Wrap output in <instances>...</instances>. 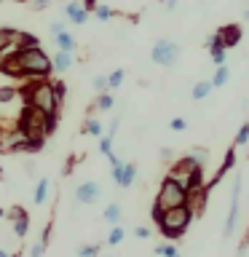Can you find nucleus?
<instances>
[{"label":"nucleus","instance_id":"nucleus-25","mask_svg":"<svg viewBox=\"0 0 249 257\" xmlns=\"http://www.w3.org/2000/svg\"><path fill=\"white\" fill-rule=\"evenodd\" d=\"M120 214H123V209H120V204H107V209H104V222L110 225H118L120 222Z\"/></svg>","mask_w":249,"mask_h":257},{"label":"nucleus","instance_id":"nucleus-16","mask_svg":"<svg viewBox=\"0 0 249 257\" xmlns=\"http://www.w3.org/2000/svg\"><path fill=\"white\" fill-rule=\"evenodd\" d=\"M134 180H137V164H123V166H120V177H118L115 185H120V188H132Z\"/></svg>","mask_w":249,"mask_h":257},{"label":"nucleus","instance_id":"nucleus-13","mask_svg":"<svg viewBox=\"0 0 249 257\" xmlns=\"http://www.w3.org/2000/svg\"><path fill=\"white\" fill-rule=\"evenodd\" d=\"M64 16H67L72 24H86L88 22V11L83 8V3H78V0H72V3L64 6Z\"/></svg>","mask_w":249,"mask_h":257},{"label":"nucleus","instance_id":"nucleus-53","mask_svg":"<svg viewBox=\"0 0 249 257\" xmlns=\"http://www.w3.org/2000/svg\"><path fill=\"white\" fill-rule=\"evenodd\" d=\"M0 62H3V56H0Z\"/></svg>","mask_w":249,"mask_h":257},{"label":"nucleus","instance_id":"nucleus-20","mask_svg":"<svg viewBox=\"0 0 249 257\" xmlns=\"http://www.w3.org/2000/svg\"><path fill=\"white\" fill-rule=\"evenodd\" d=\"M35 46H40V38L38 35L16 30V48H35Z\"/></svg>","mask_w":249,"mask_h":257},{"label":"nucleus","instance_id":"nucleus-7","mask_svg":"<svg viewBox=\"0 0 249 257\" xmlns=\"http://www.w3.org/2000/svg\"><path fill=\"white\" fill-rule=\"evenodd\" d=\"M238 204H241V174H236L233 180V190H230V212H228V220H225V228H222V236L230 238L236 233V225H238Z\"/></svg>","mask_w":249,"mask_h":257},{"label":"nucleus","instance_id":"nucleus-11","mask_svg":"<svg viewBox=\"0 0 249 257\" xmlns=\"http://www.w3.org/2000/svg\"><path fill=\"white\" fill-rule=\"evenodd\" d=\"M217 35H220V43L225 48H236L241 43V38H244V30H241V24H222L217 30Z\"/></svg>","mask_w":249,"mask_h":257},{"label":"nucleus","instance_id":"nucleus-14","mask_svg":"<svg viewBox=\"0 0 249 257\" xmlns=\"http://www.w3.org/2000/svg\"><path fill=\"white\" fill-rule=\"evenodd\" d=\"M51 64H54V72H67L72 64H75V56H72V51H56L51 56Z\"/></svg>","mask_w":249,"mask_h":257},{"label":"nucleus","instance_id":"nucleus-2","mask_svg":"<svg viewBox=\"0 0 249 257\" xmlns=\"http://www.w3.org/2000/svg\"><path fill=\"white\" fill-rule=\"evenodd\" d=\"M19 96L24 99V104H32V107H38V110L48 112V115L59 118L62 104L56 102L51 80H48V78H30V80H24V86H19Z\"/></svg>","mask_w":249,"mask_h":257},{"label":"nucleus","instance_id":"nucleus-47","mask_svg":"<svg viewBox=\"0 0 249 257\" xmlns=\"http://www.w3.org/2000/svg\"><path fill=\"white\" fill-rule=\"evenodd\" d=\"M177 3H180V0H164V8H166V11H174Z\"/></svg>","mask_w":249,"mask_h":257},{"label":"nucleus","instance_id":"nucleus-37","mask_svg":"<svg viewBox=\"0 0 249 257\" xmlns=\"http://www.w3.org/2000/svg\"><path fill=\"white\" fill-rule=\"evenodd\" d=\"M190 156L196 158L198 164H204V166H206V161H209V150H206V148H193V153H190Z\"/></svg>","mask_w":249,"mask_h":257},{"label":"nucleus","instance_id":"nucleus-18","mask_svg":"<svg viewBox=\"0 0 249 257\" xmlns=\"http://www.w3.org/2000/svg\"><path fill=\"white\" fill-rule=\"evenodd\" d=\"M48 190H51V182H48L46 177H40L38 185H35V196H32V201H35V206H43V204H46Z\"/></svg>","mask_w":249,"mask_h":257},{"label":"nucleus","instance_id":"nucleus-17","mask_svg":"<svg viewBox=\"0 0 249 257\" xmlns=\"http://www.w3.org/2000/svg\"><path fill=\"white\" fill-rule=\"evenodd\" d=\"M204 169H206V166H196L188 177H185V180H182L185 190H193V188H198V185H204V174H206Z\"/></svg>","mask_w":249,"mask_h":257},{"label":"nucleus","instance_id":"nucleus-38","mask_svg":"<svg viewBox=\"0 0 249 257\" xmlns=\"http://www.w3.org/2000/svg\"><path fill=\"white\" fill-rule=\"evenodd\" d=\"M51 230H54V220L43 228V233H40V244H43L46 249H48V244H51Z\"/></svg>","mask_w":249,"mask_h":257},{"label":"nucleus","instance_id":"nucleus-30","mask_svg":"<svg viewBox=\"0 0 249 257\" xmlns=\"http://www.w3.org/2000/svg\"><path fill=\"white\" fill-rule=\"evenodd\" d=\"M94 16H96L99 22H110L112 16H118V11H112L110 6H102V3H99V6L94 8Z\"/></svg>","mask_w":249,"mask_h":257},{"label":"nucleus","instance_id":"nucleus-3","mask_svg":"<svg viewBox=\"0 0 249 257\" xmlns=\"http://www.w3.org/2000/svg\"><path fill=\"white\" fill-rule=\"evenodd\" d=\"M56 126H59V118L48 115V112L32 107V104H24L16 128H19L24 137H32V140H48V137L56 132Z\"/></svg>","mask_w":249,"mask_h":257},{"label":"nucleus","instance_id":"nucleus-10","mask_svg":"<svg viewBox=\"0 0 249 257\" xmlns=\"http://www.w3.org/2000/svg\"><path fill=\"white\" fill-rule=\"evenodd\" d=\"M233 166H236V145H230V148H228V153H225V158H222L220 169H217V172H214V177H212V180L206 182V188H209V190H214L217 185L222 182V177L228 174V172H230Z\"/></svg>","mask_w":249,"mask_h":257},{"label":"nucleus","instance_id":"nucleus-41","mask_svg":"<svg viewBox=\"0 0 249 257\" xmlns=\"http://www.w3.org/2000/svg\"><path fill=\"white\" fill-rule=\"evenodd\" d=\"M24 212H27V209H24V206H11V209H8V212H6V220H16V217H22Z\"/></svg>","mask_w":249,"mask_h":257},{"label":"nucleus","instance_id":"nucleus-39","mask_svg":"<svg viewBox=\"0 0 249 257\" xmlns=\"http://www.w3.org/2000/svg\"><path fill=\"white\" fill-rule=\"evenodd\" d=\"M91 86L96 88V91H110V88H107V75H96L91 80Z\"/></svg>","mask_w":249,"mask_h":257},{"label":"nucleus","instance_id":"nucleus-22","mask_svg":"<svg viewBox=\"0 0 249 257\" xmlns=\"http://www.w3.org/2000/svg\"><path fill=\"white\" fill-rule=\"evenodd\" d=\"M27 233H30V214L24 212L22 217H16V220H14V236L16 238H24Z\"/></svg>","mask_w":249,"mask_h":257},{"label":"nucleus","instance_id":"nucleus-50","mask_svg":"<svg viewBox=\"0 0 249 257\" xmlns=\"http://www.w3.org/2000/svg\"><path fill=\"white\" fill-rule=\"evenodd\" d=\"M0 217H6V209H0Z\"/></svg>","mask_w":249,"mask_h":257},{"label":"nucleus","instance_id":"nucleus-6","mask_svg":"<svg viewBox=\"0 0 249 257\" xmlns=\"http://www.w3.org/2000/svg\"><path fill=\"white\" fill-rule=\"evenodd\" d=\"M150 59L156 64H161V67H172V64H177V59H180V46H177L174 40H169V38H161V40L153 43Z\"/></svg>","mask_w":249,"mask_h":257},{"label":"nucleus","instance_id":"nucleus-9","mask_svg":"<svg viewBox=\"0 0 249 257\" xmlns=\"http://www.w3.org/2000/svg\"><path fill=\"white\" fill-rule=\"evenodd\" d=\"M209 190L206 185H198V188H193V190H188V201H185V204H188L190 209H193V214L196 217H201L206 212V204H209Z\"/></svg>","mask_w":249,"mask_h":257},{"label":"nucleus","instance_id":"nucleus-40","mask_svg":"<svg viewBox=\"0 0 249 257\" xmlns=\"http://www.w3.org/2000/svg\"><path fill=\"white\" fill-rule=\"evenodd\" d=\"M169 128H172V132H185V128H188V120L185 118H172L169 120Z\"/></svg>","mask_w":249,"mask_h":257},{"label":"nucleus","instance_id":"nucleus-43","mask_svg":"<svg viewBox=\"0 0 249 257\" xmlns=\"http://www.w3.org/2000/svg\"><path fill=\"white\" fill-rule=\"evenodd\" d=\"M43 252H46V246L38 241V244H32V249H30V257H43Z\"/></svg>","mask_w":249,"mask_h":257},{"label":"nucleus","instance_id":"nucleus-32","mask_svg":"<svg viewBox=\"0 0 249 257\" xmlns=\"http://www.w3.org/2000/svg\"><path fill=\"white\" fill-rule=\"evenodd\" d=\"M233 145L236 148H241V145H249V120H244L238 128V134H236V140H233Z\"/></svg>","mask_w":249,"mask_h":257},{"label":"nucleus","instance_id":"nucleus-33","mask_svg":"<svg viewBox=\"0 0 249 257\" xmlns=\"http://www.w3.org/2000/svg\"><path fill=\"white\" fill-rule=\"evenodd\" d=\"M99 249L102 244H83V246H78V257H96Z\"/></svg>","mask_w":249,"mask_h":257},{"label":"nucleus","instance_id":"nucleus-35","mask_svg":"<svg viewBox=\"0 0 249 257\" xmlns=\"http://www.w3.org/2000/svg\"><path fill=\"white\" fill-rule=\"evenodd\" d=\"M209 54H212V62H214V64H225V56H228V48H225V46H217V48H212Z\"/></svg>","mask_w":249,"mask_h":257},{"label":"nucleus","instance_id":"nucleus-48","mask_svg":"<svg viewBox=\"0 0 249 257\" xmlns=\"http://www.w3.org/2000/svg\"><path fill=\"white\" fill-rule=\"evenodd\" d=\"M0 257H11V254H8V252H6V249H0Z\"/></svg>","mask_w":249,"mask_h":257},{"label":"nucleus","instance_id":"nucleus-42","mask_svg":"<svg viewBox=\"0 0 249 257\" xmlns=\"http://www.w3.org/2000/svg\"><path fill=\"white\" fill-rule=\"evenodd\" d=\"M134 236L145 241V238H150V228H145V225H140V228H134Z\"/></svg>","mask_w":249,"mask_h":257},{"label":"nucleus","instance_id":"nucleus-4","mask_svg":"<svg viewBox=\"0 0 249 257\" xmlns=\"http://www.w3.org/2000/svg\"><path fill=\"white\" fill-rule=\"evenodd\" d=\"M193 220H196V214H193V209H190L188 204L172 206V209H166V212H164V217H161L158 233H161L166 241H177V238H182L185 233H188V228H190Z\"/></svg>","mask_w":249,"mask_h":257},{"label":"nucleus","instance_id":"nucleus-19","mask_svg":"<svg viewBox=\"0 0 249 257\" xmlns=\"http://www.w3.org/2000/svg\"><path fill=\"white\" fill-rule=\"evenodd\" d=\"M54 43L62 48V51H75L78 48V43H75V35H72V32H59V35H54Z\"/></svg>","mask_w":249,"mask_h":257},{"label":"nucleus","instance_id":"nucleus-28","mask_svg":"<svg viewBox=\"0 0 249 257\" xmlns=\"http://www.w3.org/2000/svg\"><path fill=\"white\" fill-rule=\"evenodd\" d=\"M123 238H126V230L120 228V225H112V230H110V236L104 238V244H107V246H118Z\"/></svg>","mask_w":249,"mask_h":257},{"label":"nucleus","instance_id":"nucleus-24","mask_svg":"<svg viewBox=\"0 0 249 257\" xmlns=\"http://www.w3.org/2000/svg\"><path fill=\"white\" fill-rule=\"evenodd\" d=\"M228 78H230L228 64H217V70H214V75H212V86H214V88H220V86L228 83Z\"/></svg>","mask_w":249,"mask_h":257},{"label":"nucleus","instance_id":"nucleus-27","mask_svg":"<svg viewBox=\"0 0 249 257\" xmlns=\"http://www.w3.org/2000/svg\"><path fill=\"white\" fill-rule=\"evenodd\" d=\"M19 96V86H0V104H11Z\"/></svg>","mask_w":249,"mask_h":257},{"label":"nucleus","instance_id":"nucleus-21","mask_svg":"<svg viewBox=\"0 0 249 257\" xmlns=\"http://www.w3.org/2000/svg\"><path fill=\"white\" fill-rule=\"evenodd\" d=\"M212 91H214L212 80H198V83L193 86V91H190V96H193V99H196V102H201V99H206V96L212 94Z\"/></svg>","mask_w":249,"mask_h":257},{"label":"nucleus","instance_id":"nucleus-31","mask_svg":"<svg viewBox=\"0 0 249 257\" xmlns=\"http://www.w3.org/2000/svg\"><path fill=\"white\" fill-rule=\"evenodd\" d=\"M123 78H126V70H112L107 75V88H110V91H112V88H118L120 83H123Z\"/></svg>","mask_w":249,"mask_h":257},{"label":"nucleus","instance_id":"nucleus-29","mask_svg":"<svg viewBox=\"0 0 249 257\" xmlns=\"http://www.w3.org/2000/svg\"><path fill=\"white\" fill-rule=\"evenodd\" d=\"M51 88H54L56 102L64 104V99H67V83H64V80H51Z\"/></svg>","mask_w":249,"mask_h":257},{"label":"nucleus","instance_id":"nucleus-46","mask_svg":"<svg viewBox=\"0 0 249 257\" xmlns=\"http://www.w3.org/2000/svg\"><path fill=\"white\" fill-rule=\"evenodd\" d=\"M54 0H35V3H32V8H35V11H43L46 6H51Z\"/></svg>","mask_w":249,"mask_h":257},{"label":"nucleus","instance_id":"nucleus-5","mask_svg":"<svg viewBox=\"0 0 249 257\" xmlns=\"http://www.w3.org/2000/svg\"><path fill=\"white\" fill-rule=\"evenodd\" d=\"M185 201H188V190H185V185L177 180V177L166 174L164 180H161L158 196H156L153 204H158L161 209H172V206H182Z\"/></svg>","mask_w":249,"mask_h":257},{"label":"nucleus","instance_id":"nucleus-45","mask_svg":"<svg viewBox=\"0 0 249 257\" xmlns=\"http://www.w3.org/2000/svg\"><path fill=\"white\" fill-rule=\"evenodd\" d=\"M80 3H83V8H86L88 14H94V8L99 6V0H80Z\"/></svg>","mask_w":249,"mask_h":257},{"label":"nucleus","instance_id":"nucleus-8","mask_svg":"<svg viewBox=\"0 0 249 257\" xmlns=\"http://www.w3.org/2000/svg\"><path fill=\"white\" fill-rule=\"evenodd\" d=\"M99 198H102V185L94 182V180H86V182H80L78 188H75V201H78V204L91 206Z\"/></svg>","mask_w":249,"mask_h":257},{"label":"nucleus","instance_id":"nucleus-12","mask_svg":"<svg viewBox=\"0 0 249 257\" xmlns=\"http://www.w3.org/2000/svg\"><path fill=\"white\" fill-rule=\"evenodd\" d=\"M196 166H204V164H198V161H196V158H193L190 153H188V156H182L180 161H174V164L169 166V174H172V177H177V180L182 182L185 177H188V174H190Z\"/></svg>","mask_w":249,"mask_h":257},{"label":"nucleus","instance_id":"nucleus-26","mask_svg":"<svg viewBox=\"0 0 249 257\" xmlns=\"http://www.w3.org/2000/svg\"><path fill=\"white\" fill-rule=\"evenodd\" d=\"M112 104H115L112 94L110 91H99V96H96V102H94V110H112Z\"/></svg>","mask_w":249,"mask_h":257},{"label":"nucleus","instance_id":"nucleus-34","mask_svg":"<svg viewBox=\"0 0 249 257\" xmlns=\"http://www.w3.org/2000/svg\"><path fill=\"white\" fill-rule=\"evenodd\" d=\"M112 140H115V137H110V134L99 137V153H102V156H110V153H112Z\"/></svg>","mask_w":249,"mask_h":257},{"label":"nucleus","instance_id":"nucleus-36","mask_svg":"<svg viewBox=\"0 0 249 257\" xmlns=\"http://www.w3.org/2000/svg\"><path fill=\"white\" fill-rule=\"evenodd\" d=\"M156 254H164V257H174V254H180V249H177L174 244H158V246H156Z\"/></svg>","mask_w":249,"mask_h":257},{"label":"nucleus","instance_id":"nucleus-49","mask_svg":"<svg viewBox=\"0 0 249 257\" xmlns=\"http://www.w3.org/2000/svg\"><path fill=\"white\" fill-rule=\"evenodd\" d=\"M244 22H249V8H246V11H244Z\"/></svg>","mask_w":249,"mask_h":257},{"label":"nucleus","instance_id":"nucleus-44","mask_svg":"<svg viewBox=\"0 0 249 257\" xmlns=\"http://www.w3.org/2000/svg\"><path fill=\"white\" fill-rule=\"evenodd\" d=\"M64 30H67V24H64V22H54L51 24V35H59V32H64Z\"/></svg>","mask_w":249,"mask_h":257},{"label":"nucleus","instance_id":"nucleus-51","mask_svg":"<svg viewBox=\"0 0 249 257\" xmlns=\"http://www.w3.org/2000/svg\"><path fill=\"white\" fill-rule=\"evenodd\" d=\"M14 3H27V0H14Z\"/></svg>","mask_w":249,"mask_h":257},{"label":"nucleus","instance_id":"nucleus-52","mask_svg":"<svg viewBox=\"0 0 249 257\" xmlns=\"http://www.w3.org/2000/svg\"><path fill=\"white\" fill-rule=\"evenodd\" d=\"M0 180H3V169H0Z\"/></svg>","mask_w":249,"mask_h":257},{"label":"nucleus","instance_id":"nucleus-15","mask_svg":"<svg viewBox=\"0 0 249 257\" xmlns=\"http://www.w3.org/2000/svg\"><path fill=\"white\" fill-rule=\"evenodd\" d=\"M16 48V30L14 27H0V56Z\"/></svg>","mask_w":249,"mask_h":257},{"label":"nucleus","instance_id":"nucleus-23","mask_svg":"<svg viewBox=\"0 0 249 257\" xmlns=\"http://www.w3.org/2000/svg\"><path fill=\"white\" fill-rule=\"evenodd\" d=\"M80 134H88V137H102V134H104V126H102L96 118H86L83 128H80Z\"/></svg>","mask_w":249,"mask_h":257},{"label":"nucleus","instance_id":"nucleus-1","mask_svg":"<svg viewBox=\"0 0 249 257\" xmlns=\"http://www.w3.org/2000/svg\"><path fill=\"white\" fill-rule=\"evenodd\" d=\"M0 72L19 80H30V78H48L54 72L51 56H48L40 46L35 48H14V51L3 54L0 62Z\"/></svg>","mask_w":249,"mask_h":257},{"label":"nucleus","instance_id":"nucleus-54","mask_svg":"<svg viewBox=\"0 0 249 257\" xmlns=\"http://www.w3.org/2000/svg\"><path fill=\"white\" fill-rule=\"evenodd\" d=\"M0 3H3V0H0Z\"/></svg>","mask_w":249,"mask_h":257}]
</instances>
